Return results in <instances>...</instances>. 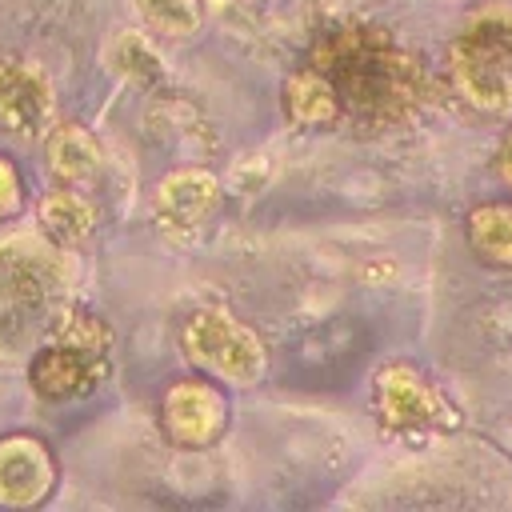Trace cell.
<instances>
[{
	"label": "cell",
	"mask_w": 512,
	"mask_h": 512,
	"mask_svg": "<svg viewBox=\"0 0 512 512\" xmlns=\"http://www.w3.org/2000/svg\"><path fill=\"white\" fill-rule=\"evenodd\" d=\"M220 176L204 164H180L172 168L156 192H152V216L164 236L172 240H192L204 232V224L220 208Z\"/></svg>",
	"instance_id": "obj_8"
},
{
	"label": "cell",
	"mask_w": 512,
	"mask_h": 512,
	"mask_svg": "<svg viewBox=\"0 0 512 512\" xmlns=\"http://www.w3.org/2000/svg\"><path fill=\"white\" fill-rule=\"evenodd\" d=\"M132 8L144 20V28L164 40H188L204 24L200 0H132Z\"/></svg>",
	"instance_id": "obj_15"
},
{
	"label": "cell",
	"mask_w": 512,
	"mask_h": 512,
	"mask_svg": "<svg viewBox=\"0 0 512 512\" xmlns=\"http://www.w3.org/2000/svg\"><path fill=\"white\" fill-rule=\"evenodd\" d=\"M228 396L204 376H180L160 396V432L168 444L200 452L228 432Z\"/></svg>",
	"instance_id": "obj_7"
},
{
	"label": "cell",
	"mask_w": 512,
	"mask_h": 512,
	"mask_svg": "<svg viewBox=\"0 0 512 512\" xmlns=\"http://www.w3.org/2000/svg\"><path fill=\"white\" fill-rule=\"evenodd\" d=\"M60 480V464L52 448L32 432L0 436V508L24 512L40 508Z\"/></svg>",
	"instance_id": "obj_9"
},
{
	"label": "cell",
	"mask_w": 512,
	"mask_h": 512,
	"mask_svg": "<svg viewBox=\"0 0 512 512\" xmlns=\"http://www.w3.org/2000/svg\"><path fill=\"white\" fill-rule=\"evenodd\" d=\"M372 408L388 432H424V428H456L460 424V412L436 388V380L408 360H388L376 372Z\"/></svg>",
	"instance_id": "obj_6"
},
{
	"label": "cell",
	"mask_w": 512,
	"mask_h": 512,
	"mask_svg": "<svg viewBox=\"0 0 512 512\" xmlns=\"http://www.w3.org/2000/svg\"><path fill=\"white\" fill-rule=\"evenodd\" d=\"M36 220H40V232L60 244V248H80L92 232H96V204L80 192V188H68V184H56L52 192H44L36 200Z\"/></svg>",
	"instance_id": "obj_12"
},
{
	"label": "cell",
	"mask_w": 512,
	"mask_h": 512,
	"mask_svg": "<svg viewBox=\"0 0 512 512\" xmlns=\"http://www.w3.org/2000/svg\"><path fill=\"white\" fill-rule=\"evenodd\" d=\"M20 212H24V176L16 160L0 152V224H12Z\"/></svg>",
	"instance_id": "obj_16"
},
{
	"label": "cell",
	"mask_w": 512,
	"mask_h": 512,
	"mask_svg": "<svg viewBox=\"0 0 512 512\" xmlns=\"http://www.w3.org/2000/svg\"><path fill=\"white\" fill-rule=\"evenodd\" d=\"M448 72L472 108H512V0H488L464 16L448 44Z\"/></svg>",
	"instance_id": "obj_4"
},
{
	"label": "cell",
	"mask_w": 512,
	"mask_h": 512,
	"mask_svg": "<svg viewBox=\"0 0 512 512\" xmlns=\"http://www.w3.org/2000/svg\"><path fill=\"white\" fill-rule=\"evenodd\" d=\"M56 120V96L52 80L32 64L16 56H0V128L40 140Z\"/></svg>",
	"instance_id": "obj_10"
},
{
	"label": "cell",
	"mask_w": 512,
	"mask_h": 512,
	"mask_svg": "<svg viewBox=\"0 0 512 512\" xmlns=\"http://www.w3.org/2000/svg\"><path fill=\"white\" fill-rule=\"evenodd\" d=\"M44 152H48V172L56 184H68V188H92L104 172V152H100V140L84 128V124H52L44 132Z\"/></svg>",
	"instance_id": "obj_11"
},
{
	"label": "cell",
	"mask_w": 512,
	"mask_h": 512,
	"mask_svg": "<svg viewBox=\"0 0 512 512\" xmlns=\"http://www.w3.org/2000/svg\"><path fill=\"white\" fill-rule=\"evenodd\" d=\"M68 284V248L52 244L44 232L0 240V360L36 352V344L68 312Z\"/></svg>",
	"instance_id": "obj_2"
},
{
	"label": "cell",
	"mask_w": 512,
	"mask_h": 512,
	"mask_svg": "<svg viewBox=\"0 0 512 512\" xmlns=\"http://www.w3.org/2000/svg\"><path fill=\"white\" fill-rule=\"evenodd\" d=\"M496 172H500V180L512 188V128L504 132V140H500V148H496Z\"/></svg>",
	"instance_id": "obj_17"
},
{
	"label": "cell",
	"mask_w": 512,
	"mask_h": 512,
	"mask_svg": "<svg viewBox=\"0 0 512 512\" xmlns=\"http://www.w3.org/2000/svg\"><path fill=\"white\" fill-rule=\"evenodd\" d=\"M112 372V328L88 312L68 308L28 356V384L40 400L64 404L96 392Z\"/></svg>",
	"instance_id": "obj_3"
},
{
	"label": "cell",
	"mask_w": 512,
	"mask_h": 512,
	"mask_svg": "<svg viewBox=\"0 0 512 512\" xmlns=\"http://www.w3.org/2000/svg\"><path fill=\"white\" fill-rule=\"evenodd\" d=\"M108 64H112L116 76H124L136 88H156L164 80V60H160L156 44L144 32H132V28H124V32L112 36Z\"/></svg>",
	"instance_id": "obj_14"
},
{
	"label": "cell",
	"mask_w": 512,
	"mask_h": 512,
	"mask_svg": "<svg viewBox=\"0 0 512 512\" xmlns=\"http://www.w3.org/2000/svg\"><path fill=\"white\" fill-rule=\"evenodd\" d=\"M464 236L488 268H512V200H484L464 216Z\"/></svg>",
	"instance_id": "obj_13"
},
{
	"label": "cell",
	"mask_w": 512,
	"mask_h": 512,
	"mask_svg": "<svg viewBox=\"0 0 512 512\" xmlns=\"http://www.w3.org/2000/svg\"><path fill=\"white\" fill-rule=\"evenodd\" d=\"M180 352L220 384L252 388L268 376L264 336L228 308H196L180 324Z\"/></svg>",
	"instance_id": "obj_5"
},
{
	"label": "cell",
	"mask_w": 512,
	"mask_h": 512,
	"mask_svg": "<svg viewBox=\"0 0 512 512\" xmlns=\"http://www.w3.org/2000/svg\"><path fill=\"white\" fill-rule=\"evenodd\" d=\"M300 64L312 72L324 96L328 132H400L424 112L432 96L424 64L388 28L368 20L328 24Z\"/></svg>",
	"instance_id": "obj_1"
}]
</instances>
